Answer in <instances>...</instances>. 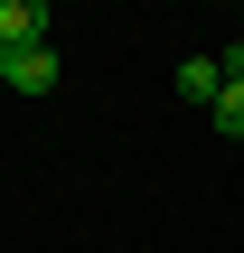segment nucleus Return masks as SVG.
Segmentation results:
<instances>
[{
	"label": "nucleus",
	"mask_w": 244,
	"mask_h": 253,
	"mask_svg": "<svg viewBox=\"0 0 244 253\" xmlns=\"http://www.w3.org/2000/svg\"><path fill=\"white\" fill-rule=\"evenodd\" d=\"M47 28H56L47 0H0V47H9V56H19V47H47Z\"/></svg>",
	"instance_id": "obj_1"
},
{
	"label": "nucleus",
	"mask_w": 244,
	"mask_h": 253,
	"mask_svg": "<svg viewBox=\"0 0 244 253\" xmlns=\"http://www.w3.org/2000/svg\"><path fill=\"white\" fill-rule=\"evenodd\" d=\"M207 113H216V131H226V141H244V84H226Z\"/></svg>",
	"instance_id": "obj_4"
},
{
	"label": "nucleus",
	"mask_w": 244,
	"mask_h": 253,
	"mask_svg": "<svg viewBox=\"0 0 244 253\" xmlns=\"http://www.w3.org/2000/svg\"><path fill=\"white\" fill-rule=\"evenodd\" d=\"M226 84H244V38H235V47H226Z\"/></svg>",
	"instance_id": "obj_5"
},
{
	"label": "nucleus",
	"mask_w": 244,
	"mask_h": 253,
	"mask_svg": "<svg viewBox=\"0 0 244 253\" xmlns=\"http://www.w3.org/2000/svg\"><path fill=\"white\" fill-rule=\"evenodd\" d=\"M0 75H9V47H0Z\"/></svg>",
	"instance_id": "obj_6"
},
{
	"label": "nucleus",
	"mask_w": 244,
	"mask_h": 253,
	"mask_svg": "<svg viewBox=\"0 0 244 253\" xmlns=\"http://www.w3.org/2000/svg\"><path fill=\"white\" fill-rule=\"evenodd\" d=\"M0 84H9V94H56V56H47V47H19Z\"/></svg>",
	"instance_id": "obj_2"
},
{
	"label": "nucleus",
	"mask_w": 244,
	"mask_h": 253,
	"mask_svg": "<svg viewBox=\"0 0 244 253\" xmlns=\"http://www.w3.org/2000/svg\"><path fill=\"white\" fill-rule=\"evenodd\" d=\"M179 94H188V103H216V94H226V66H216V56H179Z\"/></svg>",
	"instance_id": "obj_3"
}]
</instances>
